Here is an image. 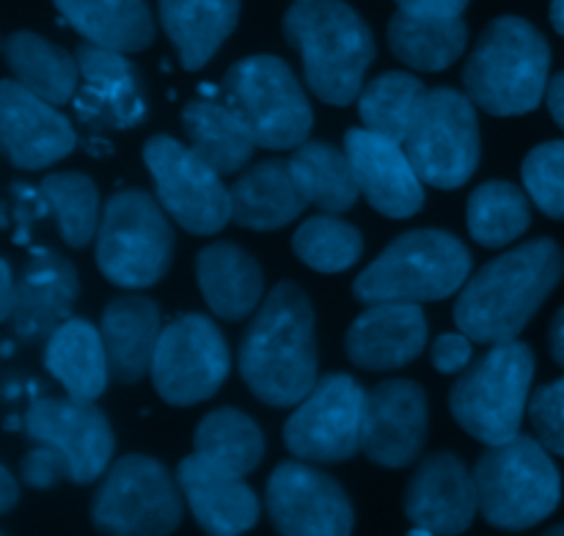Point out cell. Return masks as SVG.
Here are the masks:
<instances>
[{
  "mask_svg": "<svg viewBox=\"0 0 564 536\" xmlns=\"http://www.w3.org/2000/svg\"><path fill=\"white\" fill-rule=\"evenodd\" d=\"M231 193V220L251 231H275L301 218L306 198L297 190L284 160H262L248 168Z\"/></svg>",
  "mask_w": 564,
  "mask_h": 536,
  "instance_id": "28",
  "label": "cell"
},
{
  "mask_svg": "<svg viewBox=\"0 0 564 536\" xmlns=\"http://www.w3.org/2000/svg\"><path fill=\"white\" fill-rule=\"evenodd\" d=\"M240 20V0H160V22L187 72L209 64Z\"/></svg>",
  "mask_w": 564,
  "mask_h": 536,
  "instance_id": "29",
  "label": "cell"
},
{
  "mask_svg": "<svg viewBox=\"0 0 564 536\" xmlns=\"http://www.w3.org/2000/svg\"><path fill=\"white\" fill-rule=\"evenodd\" d=\"M290 174L306 204L319 207L328 215L347 212L358 201L356 174L347 152L323 141H306L292 152Z\"/></svg>",
  "mask_w": 564,
  "mask_h": 536,
  "instance_id": "34",
  "label": "cell"
},
{
  "mask_svg": "<svg viewBox=\"0 0 564 536\" xmlns=\"http://www.w3.org/2000/svg\"><path fill=\"white\" fill-rule=\"evenodd\" d=\"M551 22H554L556 33L564 36V0H551Z\"/></svg>",
  "mask_w": 564,
  "mask_h": 536,
  "instance_id": "49",
  "label": "cell"
},
{
  "mask_svg": "<svg viewBox=\"0 0 564 536\" xmlns=\"http://www.w3.org/2000/svg\"><path fill=\"white\" fill-rule=\"evenodd\" d=\"M196 278L209 311L229 322L251 317L264 297L262 267L235 242L202 248L196 256Z\"/></svg>",
  "mask_w": 564,
  "mask_h": 536,
  "instance_id": "26",
  "label": "cell"
},
{
  "mask_svg": "<svg viewBox=\"0 0 564 536\" xmlns=\"http://www.w3.org/2000/svg\"><path fill=\"white\" fill-rule=\"evenodd\" d=\"M182 490L169 468L147 455H127L108 468L91 504L102 536H171L182 523Z\"/></svg>",
  "mask_w": 564,
  "mask_h": 536,
  "instance_id": "10",
  "label": "cell"
},
{
  "mask_svg": "<svg viewBox=\"0 0 564 536\" xmlns=\"http://www.w3.org/2000/svg\"><path fill=\"white\" fill-rule=\"evenodd\" d=\"M229 367V347L218 325L204 314H182L160 333L152 383L163 402L191 407L218 394Z\"/></svg>",
  "mask_w": 564,
  "mask_h": 536,
  "instance_id": "13",
  "label": "cell"
},
{
  "mask_svg": "<svg viewBox=\"0 0 564 536\" xmlns=\"http://www.w3.org/2000/svg\"><path fill=\"white\" fill-rule=\"evenodd\" d=\"M529 418L540 444L551 455L564 457V378L534 391L529 400Z\"/></svg>",
  "mask_w": 564,
  "mask_h": 536,
  "instance_id": "41",
  "label": "cell"
},
{
  "mask_svg": "<svg viewBox=\"0 0 564 536\" xmlns=\"http://www.w3.org/2000/svg\"><path fill=\"white\" fill-rule=\"evenodd\" d=\"M523 187L540 212L564 220V141L534 146L521 165Z\"/></svg>",
  "mask_w": 564,
  "mask_h": 536,
  "instance_id": "40",
  "label": "cell"
},
{
  "mask_svg": "<svg viewBox=\"0 0 564 536\" xmlns=\"http://www.w3.org/2000/svg\"><path fill=\"white\" fill-rule=\"evenodd\" d=\"M17 306V281L9 262H0V319L9 322Z\"/></svg>",
  "mask_w": 564,
  "mask_h": 536,
  "instance_id": "45",
  "label": "cell"
},
{
  "mask_svg": "<svg viewBox=\"0 0 564 536\" xmlns=\"http://www.w3.org/2000/svg\"><path fill=\"white\" fill-rule=\"evenodd\" d=\"M80 295L75 264L61 253L39 248L31 253L20 281H17V306L11 311V333L20 341H39L53 336L66 319Z\"/></svg>",
  "mask_w": 564,
  "mask_h": 536,
  "instance_id": "23",
  "label": "cell"
},
{
  "mask_svg": "<svg viewBox=\"0 0 564 536\" xmlns=\"http://www.w3.org/2000/svg\"><path fill=\"white\" fill-rule=\"evenodd\" d=\"M99 333L108 350L110 378L121 385L141 383L152 374L154 352L163 328H160V308L147 295H119L105 306Z\"/></svg>",
  "mask_w": 564,
  "mask_h": 536,
  "instance_id": "25",
  "label": "cell"
},
{
  "mask_svg": "<svg viewBox=\"0 0 564 536\" xmlns=\"http://www.w3.org/2000/svg\"><path fill=\"white\" fill-rule=\"evenodd\" d=\"M549 347H551V358L564 369V306L554 314L549 328Z\"/></svg>",
  "mask_w": 564,
  "mask_h": 536,
  "instance_id": "48",
  "label": "cell"
},
{
  "mask_svg": "<svg viewBox=\"0 0 564 536\" xmlns=\"http://www.w3.org/2000/svg\"><path fill=\"white\" fill-rule=\"evenodd\" d=\"M64 20L97 47L141 53L154 39L152 11L143 0H53Z\"/></svg>",
  "mask_w": 564,
  "mask_h": 536,
  "instance_id": "30",
  "label": "cell"
},
{
  "mask_svg": "<svg viewBox=\"0 0 564 536\" xmlns=\"http://www.w3.org/2000/svg\"><path fill=\"white\" fill-rule=\"evenodd\" d=\"M44 367L75 402H94L105 394L110 380L105 339L86 319H66L47 339Z\"/></svg>",
  "mask_w": 564,
  "mask_h": 536,
  "instance_id": "27",
  "label": "cell"
},
{
  "mask_svg": "<svg viewBox=\"0 0 564 536\" xmlns=\"http://www.w3.org/2000/svg\"><path fill=\"white\" fill-rule=\"evenodd\" d=\"M44 204L55 212L61 240L69 248H86L99 231V193L91 176L75 174H50L39 185Z\"/></svg>",
  "mask_w": 564,
  "mask_h": 536,
  "instance_id": "38",
  "label": "cell"
},
{
  "mask_svg": "<svg viewBox=\"0 0 564 536\" xmlns=\"http://www.w3.org/2000/svg\"><path fill=\"white\" fill-rule=\"evenodd\" d=\"M471 339H468L466 333H441L438 339H435L430 358H433L435 372L457 374L471 363Z\"/></svg>",
  "mask_w": 564,
  "mask_h": 536,
  "instance_id": "43",
  "label": "cell"
},
{
  "mask_svg": "<svg viewBox=\"0 0 564 536\" xmlns=\"http://www.w3.org/2000/svg\"><path fill=\"white\" fill-rule=\"evenodd\" d=\"M185 504L207 536H242L259 523L257 493L242 482L240 473L196 455L180 462L176 468Z\"/></svg>",
  "mask_w": 564,
  "mask_h": 536,
  "instance_id": "22",
  "label": "cell"
},
{
  "mask_svg": "<svg viewBox=\"0 0 564 536\" xmlns=\"http://www.w3.org/2000/svg\"><path fill=\"white\" fill-rule=\"evenodd\" d=\"M427 394L413 380H383L367 391L361 451L380 468H408L427 444Z\"/></svg>",
  "mask_w": 564,
  "mask_h": 536,
  "instance_id": "17",
  "label": "cell"
},
{
  "mask_svg": "<svg viewBox=\"0 0 564 536\" xmlns=\"http://www.w3.org/2000/svg\"><path fill=\"white\" fill-rule=\"evenodd\" d=\"M292 251L317 273H345L361 259L364 237L356 226L325 212L297 226Z\"/></svg>",
  "mask_w": 564,
  "mask_h": 536,
  "instance_id": "39",
  "label": "cell"
},
{
  "mask_svg": "<svg viewBox=\"0 0 564 536\" xmlns=\"http://www.w3.org/2000/svg\"><path fill=\"white\" fill-rule=\"evenodd\" d=\"M543 536H564V523H562V526H554L551 532H545Z\"/></svg>",
  "mask_w": 564,
  "mask_h": 536,
  "instance_id": "51",
  "label": "cell"
},
{
  "mask_svg": "<svg viewBox=\"0 0 564 536\" xmlns=\"http://www.w3.org/2000/svg\"><path fill=\"white\" fill-rule=\"evenodd\" d=\"M224 102L246 121L257 146L297 149L314 127L312 105L290 64L275 55H251L229 66Z\"/></svg>",
  "mask_w": 564,
  "mask_h": 536,
  "instance_id": "9",
  "label": "cell"
},
{
  "mask_svg": "<svg viewBox=\"0 0 564 536\" xmlns=\"http://www.w3.org/2000/svg\"><path fill=\"white\" fill-rule=\"evenodd\" d=\"M408 536H438V534H433V532H427V528H419V526H416Z\"/></svg>",
  "mask_w": 564,
  "mask_h": 536,
  "instance_id": "50",
  "label": "cell"
},
{
  "mask_svg": "<svg viewBox=\"0 0 564 536\" xmlns=\"http://www.w3.org/2000/svg\"><path fill=\"white\" fill-rule=\"evenodd\" d=\"M545 102H549L551 116H554L556 124L564 130V72L551 77L549 91H545Z\"/></svg>",
  "mask_w": 564,
  "mask_h": 536,
  "instance_id": "47",
  "label": "cell"
},
{
  "mask_svg": "<svg viewBox=\"0 0 564 536\" xmlns=\"http://www.w3.org/2000/svg\"><path fill=\"white\" fill-rule=\"evenodd\" d=\"M397 6L416 17H460L468 0H397Z\"/></svg>",
  "mask_w": 564,
  "mask_h": 536,
  "instance_id": "44",
  "label": "cell"
},
{
  "mask_svg": "<svg viewBox=\"0 0 564 536\" xmlns=\"http://www.w3.org/2000/svg\"><path fill=\"white\" fill-rule=\"evenodd\" d=\"M196 455L248 477L264 457V435L251 416L237 407H220L207 413L193 435Z\"/></svg>",
  "mask_w": 564,
  "mask_h": 536,
  "instance_id": "36",
  "label": "cell"
},
{
  "mask_svg": "<svg viewBox=\"0 0 564 536\" xmlns=\"http://www.w3.org/2000/svg\"><path fill=\"white\" fill-rule=\"evenodd\" d=\"M427 319L416 303H375L345 339L347 358L364 372H394L422 355Z\"/></svg>",
  "mask_w": 564,
  "mask_h": 536,
  "instance_id": "24",
  "label": "cell"
},
{
  "mask_svg": "<svg viewBox=\"0 0 564 536\" xmlns=\"http://www.w3.org/2000/svg\"><path fill=\"white\" fill-rule=\"evenodd\" d=\"M402 146L424 185L441 190L463 187L482 154L474 99L449 86L427 91Z\"/></svg>",
  "mask_w": 564,
  "mask_h": 536,
  "instance_id": "11",
  "label": "cell"
},
{
  "mask_svg": "<svg viewBox=\"0 0 564 536\" xmlns=\"http://www.w3.org/2000/svg\"><path fill=\"white\" fill-rule=\"evenodd\" d=\"M3 58L11 77L50 105H66L80 88V64L64 47L31 31L6 36Z\"/></svg>",
  "mask_w": 564,
  "mask_h": 536,
  "instance_id": "31",
  "label": "cell"
},
{
  "mask_svg": "<svg viewBox=\"0 0 564 536\" xmlns=\"http://www.w3.org/2000/svg\"><path fill=\"white\" fill-rule=\"evenodd\" d=\"M33 444L50 446L69 462L75 484H91L108 471L116 440L108 416L94 402L33 400L22 418Z\"/></svg>",
  "mask_w": 564,
  "mask_h": 536,
  "instance_id": "16",
  "label": "cell"
},
{
  "mask_svg": "<svg viewBox=\"0 0 564 536\" xmlns=\"http://www.w3.org/2000/svg\"><path fill=\"white\" fill-rule=\"evenodd\" d=\"M564 275V253L549 237L523 242L485 264L455 300V325L479 344L523 333Z\"/></svg>",
  "mask_w": 564,
  "mask_h": 536,
  "instance_id": "2",
  "label": "cell"
},
{
  "mask_svg": "<svg viewBox=\"0 0 564 536\" xmlns=\"http://www.w3.org/2000/svg\"><path fill=\"white\" fill-rule=\"evenodd\" d=\"M20 501V484L9 466H0V515H9Z\"/></svg>",
  "mask_w": 564,
  "mask_h": 536,
  "instance_id": "46",
  "label": "cell"
},
{
  "mask_svg": "<svg viewBox=\"0 0 564 536\" xmlns=\"http://www.w3.org/2000/svg\"><path fill=\"white\" fill-rule=\"evenodd\" d=\"M471 253L455 234L441 229H413L391 240L352 284L356 300L433 303L446 300L466 286Z\"/></svg>",
  "mask_w": 564,
  "mask_h": 536,
  "instance_id": "5",
  "label": "cell"
},
{
  "mask_svg": "<svg viewBox=\"0 0 564 536\" xmlns=\"http://www.w3.org/2000/svg\"><path fill=\"white\" fill-rule=\"evenodd\" d=\"M174 259V229L158 198L121 190L108 198L97 231V267L121 289H149Z\"/></svg>",
  "mask_w": 564,
  "mask_h": 536,
  "instance_id": "8",
  "label": "cell"
},
{
  "mask_svg": "<svg viewBox=\"0 0 564 536\" xmlns=\"http://www.w3.org/2000/svg\"><path fill=\"white\" fill-rule=\"evenodd\" d=\"M0 143L14 168L42 171L77 146L75 127L55 105L9 77L0 83Z\"/></svg>",
  "mask_w": 564,
  "mask_h": 536,
  "instance_id": "18",
  "label": "cell"
},
{
  "mask_svg": "<svg viewBox=\"0 0 564 536\" xmlns=\"http://www.w3.org/2000/svg\"><path fill=\"white\" fill-rule=\"evenodd\" d=\"M367 391L350 374H328L284 424V444L303 462H345L361 451Z\"/></svg>",
  "mask_w": 564,
  "mask_h": 536,
  "instance_id": "14",
  "label": "cell"
},
{
  "mask_svg": "<svg viewBox=\"0 0 564 536\" xmlns=\"http://www.w3.org/2000/svg\"><path fill=\"white\" fill-rule=\"evenodd\" d=\"M466 42L468 28L460 17H416L397 11L389 20L391 53L411 69H449L463 55Z\"/></svg>",
  "mask_w": 564,
  "mask_h": 536,
  "instance_id": "33",
  "label": "cell"
},
{
  "mask_svg": "<svg viewBox=\"0 0 564 536\" xmlns=\"http://www.w3.org/2000/svg\"><path fill=\"white\" fill-rule=\"evenodd\" d=\"M474 482L479 512L499 532H529L549 521L562 501L560 468L529 435L488 446L474 466Z\"/></svg>",
  "mask_w": 564,
  "mask_h": 536,
  "instance_id": "6",
  "label": "cell"
},
{
  "mask_svg": "<svg viewBox=\"0 0 564 536\" xmlns=\"http://www.w3.org/2000/svg\"><path fill=\"white\" fill-rule=\"evenodd\" d=\"M479 512L474 471L452 451L424 457L405 490V517L438 536H460Z\"/></svg>",
  "mask_w": 564,
  "mask_h": 536,
  "instance_id": "21",
  "label": "cell"
},
{
  "mask_svg": "<svg viewBox=\"0 0 564 536\" xmlns=\"http://www.w3.org/2000/svg\"><path fill=\"white\" fill-rule=\"evenodd\" d=\"M284 36L301 53L308 88L323 102L345 108L361 97L375 36L345 0H297L284 14Z\"/></svg>",
  "mask_w": 564,
  "mask_h": 536,
  "instance_id": "3",
  "label": "cell"
},
{
  "mask_svg": "<svg viewBox=\"0 0 564 536\" xmlns=\"http://www.w3.org/2000/svg\"><path fill=\"white\" fill-rule=\"evenodd\" d=\"M268 517L279 536H350V495L336 479L303 460L281 462L268 479Z\"/></svg>",
  "mask_w": 564,
  "mask_h": 536,
  "instance_id": "15",
  "label": "cell"
},
{
  "mask_svg": "<svg viewBox=\"0 0 564 536\" xmlns=\"http://www.w3.org/2000/svg\"><path fill=\"white\" fill-rule=\"evenodd\" d=\"M80 88L75 94V113L91 130H130L147 119V97L141 80L124 53L80 44Z\"/></svg>",
  "mask_w": 564,
  "mask_h": 536,
  "instance_id": "20",
  "label": "cell"
},
{
  "mask_svg": "<svg viewBox=\"0 0 564 536\" xmlns=\"http://www.w3.org/2000/svg\"><path fill=\"white\" fill-rule=\"evenodd\" d=\"M345 152L358 190L380 215L405 220L424 207V182L419 179L400 141L378 135L367 127H352L345 132Z\"/></svg>",
  "mask_w": 564,
  "mask_h": 536,
  "instance_id": "19",
  "label": "cell"
},
{
  "mask_svg": "<svg viewBox=\"0 0 564 536\" xmlns=\"http://www.w3.org/2000/svg\"><path fill=\"white\" fill-rule=\"evenodd\" d=\"M551 47L521 17H496L468 55L463 83L477 108L490 116H523L545 99Z\"/></svg>",
  "mask_w": 564,
  "mask_h": 536,
  "instance_id": "4",
  "label": "cell"
},
{
  "mask_svg": "<svg viewBox=\"0 0 564 536\" xmlns=\"http://www.w3.org/2000/svg\"><path fill=\"white\" fill-rule=\"evenodd\" d=\"M20 473L22 482L33 490H50L58 482H64V479H72L69 462H66L58 451L42 444H36V449H31L22 457Z\"/></svg>",
  "mask_w": 564,
  "mask_h": 536,
  "instance_id": "42",
  "label": "cell"
},
{
  "mask_svg": "<svg viewBox=\"0 0 564 536\" xmlns=\"http://www.w3.org/2000/svg\"><path fill=\"white\" fill-rule=\"evenodd\" d=\"M534 378V352L523 341H505L479 358L449 391V411L460 429L485 446L521 435Z\"/></svg>",
  "mask_w": 564,
  "mask_h": 536,
  "instance_id": "7",
  "label": "cell"
},
{
  "mask_svg": "<svg viewBox=\"0 0 564 536\" xmlns=\"http://www.w3.org/2000/svg\"><path fill=\"white\" fill-rule=\"evenodd\" d=\"M143 163L154 182V196L176 226L198 237L218 234L231 220V193L220 174L171 135L143 143Z\"/></svg>",
  "mask_w": 564,
  "mask_h": 536,
  "instance_id": "12",
  "label": "cell"
},
{
  "mask_svg": "<svg viewBox=\"0 0 564 536\" xmlns=\"http://www.w3.org/2000/svg\"><path fill=\"white\" fill-rule=\"evenodd\" d=\"M0 536H6V534H0Z\"/></svg>",
  "mask_w": 564,
  "mask_h": 536,
  "instance_id": "52",
  "label": "cell"
},
{
  "mask_svg": "<svg viewBox=\"0 0 564 536\" xmlns=\"http://www.w3.org/2000/svg\"><path fill=\"white\" fill-rule=\"evenodd\" d=\"M295 3H297V0H295Z\"/></svg>",
  "mask_w": 564,
  "mask_h": 536,
  "instance_id": "53",
  "label": "cell"
},
{
  "mask_svg": "<svg viewBox=\"0 0 564 536\" xmlns=\"http://www.w3.org/2000/svg\"><path fill=\"white\" fill-rule=\"evenodd\" d=\"M317 367L312 300L301 284L281 281L242 336V380L264 405L297 407L319 383Z\"/></svg>",
  "mask_w": 564,
  "mask_h": 536,
  "instance_id": "1",
  "label": "cell"
},
{
  "mask_svg": "<svg viewBox=\"0 0 564 536\" xmlns=\"http://www.w3.org/2000/svg\"><path fill=\"white\" fill-rule=\"evenodd\" d=\"M424 97H427V88L416 75L386 72L364 86L358 97V113L367 130L402 143L416 121Z\"/></svg>",
  "mask_w": 564,
  "mask_h": 536,
  "instance_id": "37",
  "label": "cell"
},
{
  "mask_svg": "<svg viewBox=\"0 0 564 536\" xmlns=\"http://www.w3.org/2000/svg\"><path fill=\"white\" fill-rule=\"evenodd\" d=\"M468 234L477 245L505 248L527 234L532 226L529 196L518 185L505 179H490L468 196L466 207Z\"/></svg>",
  "mask_w": 564,
  "mask_h": 536,
  "instance_id": "35",
  "label": "cell"
},
{
  "mask_svg": "<svg viewBox=\"0 0 564 536\" xmlns=\"http://www.w3.org/2000/svg\"><path fill=\"white\" fill-rule=\"evenodd\" d=\"M187 141L220 176L237 174L257 152L251 130L226 102L193 99L182 110Z\"/></svg>",
  "mask_w": 564,
  "mask_h": 536,
  "instance_id": "32",
  "label": "cell"
}]
</instances>
